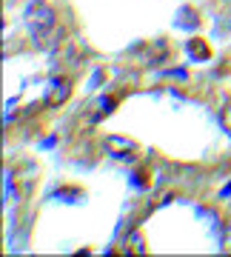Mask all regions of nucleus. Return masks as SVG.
<instances>
[{"label": "nucleus", "mask_w": 231, "mask_h": 257, "mask_svg": "<svg viewBox=\"0 0 231 257\" xmlns=\"http://www.w3.org/2000/svg\"><path fill=\"white\" fill-rule=\"evenodd\" d=\"M26 26H29V35L35 40L37 49H46V40L52 37V29H55V12L52 6L46 3H37L26 12Z\"/></svg>", "instance_id": "f257e3e1"}, {"label": "nucleus", "mask_w": 231, "mask_h": 257, "mask_svg": "<svg viewBox=\"0 0 231 257\" xmlns=\"http://www.w3.org/2000/svg\"><path fill=\"white\" fill-rule=\"evenodd\" d=\"M72 97V80L69 77H57L46 92V103L49 106H63L66 100Z\"/></svg>", "instance_id": "f03ea898"}, {"label": "nucleus", "mask_w": 231, "mask_h": 257, "mask_svg": "<svg viewBox=\"0 0 231 257\" xmlns=\"http://www.w3.org/2000/svg\"><path fill=\"white\" fill-rule=\"evenodd\" d=\"M106 149L114 152V155H131L137 149V143L131 138H106Z\"/></svg>", "instance_id": "7ed1b4c3"}, {"label": "nucleus", "mask_w": 231, "mask_h": 257, "mask_svg": "<svg viewBox=\"0 0 231 257\" xmlns=\"http://www.w3.org/2000/svg\"><path fill=\"white\" fill-rule=\"evenodd\" d=\"M188 55L197 57V60H205V57L211 55V52H208V46H205L200 37H194V40H188Z\"/></svg>", "instance_id": "20e7f679"}, {"label": "nucleus", "mask_w": 231, "mask_h": 257, "mask_svg": "<svg viewBox=\"0 0 231 257\" xmlns=\"http://www.w3.org/2000/svg\"><path fill=\"white\" fill-rule=\"evenodd\" d=\"M140 248H143V246H140V237L134 234V237L129 240V246H126V251H140Z\"/></svg>", "instance_id": "39448f33"}, {"label": "nucleus", "mask_w": 231, "mask_h": 257, "mask_svg": "<svg viewBox=\"0 0 231 257\" xmlns=\"http://www.w3.org/2000/svg\"><path fill=\"white\" fill-rule=\"evenodd\" d=\"M222 123H225V128L231 132V109H225V114H222Z\"/></svg>", "instance_id": "423d86ee"}]
</instances>
